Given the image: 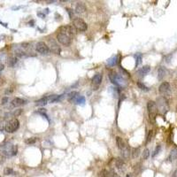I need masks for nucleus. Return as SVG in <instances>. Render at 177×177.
<instances>
[{
    "label": "nucleus",
    "mask_w": 177,
    "mask_h": 177,
    "mask_svg": "<svg viewBox=\"0 0 177 177\" xmlns=\"http://www.w3.org/2000/svg\"><path fill=\"white\" fill-rule=\"evenodd\" d=\"M74 33H75V29L73 26H63L57 34V41L62 45L68 46L72 43Z\"/></svg>",
    "instance_id": "f257e3e1"
},
{
    "label": "nucleus",
    "mask_w": 177,
    "mask_h": 177,
    "mask_svg": "<svg viewBox=\"0 0 177 177\" xmlns=\"http://www.w3.org/2000/svg\"><path fill=\"white\" fill-rule=\"evenodd\" d=\"M109 79L112 81V83H114V85L118 87H124L126 85V80L120 74L114 71L109 73Z\"/></svg>",
    "instance_id": "f03ea898"
},
{
    "label": "nucleus",
    "mask_w": 177,
    "mask_h": 177,
    "mask_svg": "<svg viewBox=\"0 0 177 177\" xmlns=\"http://www.w3.org/2000/svg\"><path fill=\"white\" fill-rule=\"evenodd\" d=\"M18 146L15 144H6L2 148V153L6 157H13L17 154Z\"/></svg>",
    "instance_id": "7ed1b4c3"
},
{
    "label": "nucleus",
    "mask_w": 177,
    "mask_h": 177,
    "mask_svg": "<svg viewBox=\"0 0 177 177\" xmlns=\"http://www.w3.org/2000/svg\"><path fill=\"white\" fill-rule=\"evenodd\" d=\"M20 128V122L17 119H13L5 124V129L8 133H13Z\"/></svg>",
    "instance_id": "20e7f679"
},
{
    "label": "nucleus",
    "mask_w": 177,
    "mask_h": 177,
    "mask_svg": "<svg viewBox=\"0 0 177 177\" xmlns=\"http://www.w3.org/2000/svg\"><path fill=\"white\" fill-rule=\"evenodd\" d=\"M73 27H74V29H77L81 32L86 31L88 29L86 22L80 18H76L73 21Z\"/></svg>",
    "instance_id": "39448f33"
},
{
    "label": "nucleus",
    "mask_w": 177,
    "mask_h": 177,
    "mask_svg": "<svg viewBox=\"0 0 177 177\" xmlns=\"http://www.w3.org/2000/svg\"><path fill=\"white\" fill-rule=\"evenodd\" d=\"M147 110L151 122H153V120L157 114V104L153 101H149L147 104Z\"/></svg>",
    "instance_id": "423d86ee"
},
{
    "label": "nucleus",
    "mask_w": 177,
    "mask_h": 177,
    "mask_svg": "<svg viewBox=\"0 0 177 177\" xmlns=\"http://www.w3.org/2000/svg\"><path fill=\"white\" fill-rule=\"evenodd\" d=\"M35 51L40 53V54H43V55H45V54H48L49 51H50V49H49V46L46 44L45 43L43 42H38L35 45Z\"/></svg>",
    "instance_id": "0eeeda50"
},
{
    "label": "nucleus",
    "mask_w": 177,
    "mask_h": 177,
    "mask_svg": "<svg viewBox=\"0 0 177 177\" xmlns=\"http://www.w3.org/2000/svg\"><path fill=\"white\" fill-rule=\"evenodd\" d=\"M102 78H103V76H102L101 73H97L93 76V78L91 80V85H92V89L94 90L98 89L99 85L101 84Z\"/></svg>",
    "instance_id": "6e6552de"
},
{
    "label": "nucleus",
    "mask_w": 177,
    "mask_h": 177,
    "mask_svg": "<svg viewBox=\"0 0 177 177\" xmlns=\"http://www.w3.org/2000/svg\"><path fill=\"white\" fill-rule=\"evenodd\" d=\"M158 107L162 113H166L167 111V101L165 98H160L158 99Z\"/></svg>",
    "instance_id": "1a4fd4ad"
},
{
    "label": "nucleus",
    "mask_w": 177,
    "mask_h": 177,
    "mask_svg": "<svg viewBox=\"0 0 177 177\" xmlns=\"http://www.w3.org/2000/svg\"><path fill=\"white\" fill-rule=\"evenodd\" d=\"M170 89L171 88H170L169 83L165 81V82H162L161 84H160V86L159 88V91H160V94H162V95H166V94H169V93H170Z\"/></svg>",
    "instance_id": "9d476101"
},
{
    "label": "nucleus",
    "mask_w": 177,
    "mask_h": 177,
    "mask_svg": "<svg viewBox=\"0 0 177 177\" xmlns=\"http://www.w3.org/2000/svg\"><path fill=\"white\" fill-rule=\"evenodd\" d=\"M26 104H27V101L22 99V98H15L12 101V106L14 107H19V106H24Z\"/></svg>",
    "instance_id": "9b49d317"
},
{
    "label": "nucleus",
    "mask_w": 177,
    "mask_h": 177,
    "mask_svg": "<svg viewBox=\"0 0 177 177\" xmlns=\"http://www.w3.org/2000/svg\"><path fill=\"white\" fill-rule=\"evenodd\" d=\"M50 103V98H49V96L48 97H43L41 99L35 101V106H43L45 105H47Z\"/></svg>",
    "instance_id": "f8f14e48"
},
{
    "label": "nucleus",
    "mask_w": 177,
    "mask_h": 177,
    "mask_svg": "<svg viewBox=\"0 0 177 177\" xmlns=\"http://www.w3.org/2000/svg\"><path fill=\"white\" fill-rule=\"evenodd\" d=\"M79 97H80V95H79L78 92H76V91H72V92H70L69 94H68L67 99H68L69 102H71V103H74V102H75V100H76Z\"/></svg>",
    "instance_id": "ddd939ff"
},
{
    "label": "nucleus",
    "mask_w": 177,
    "mask_h": 177,
    "mask_svg": "<svg viewBox=\"0 0 177 177\" xmlns=\"http://www.w3.org/2000/svg\"><path fill=\"white\" fill-rule=\"evenodd\" d=\"M150 70H151V67H149V66H145V67H143L142 68H140L139 69L137 72H136V74L137 75H139V76H144V75H146V74L150 72Z\"/></svg>",
    "instance_id": "4468645a"
},
{
    "label": "nucleus",
    "mask_w": 177,
    "mask_h": 177,
    "mask_svg": "<svg viewBox=\"0 0 177 177\" xmlns=\"http://www.w3.org/2000/svg\"><path fill=\"white\" fill-rule=\"evenodd\" d=\"M116 144H117V147L120 149V151L123 150L125 147H127L124 140H123L122 137H120V136H117V137H116Z\"/></svg>",
    "instance_id": "2eb2a0df"
},
{
    "label": "nucleus",
    "mask_w": 177,
    "mask_h": 177,
    "mask_svg": "<svg viewBox=\"0 0 177 177\" xmlns=\"http://www.w3.org/2000/svg\"><path fill=\"white\" fill-rule=\"evenodd\" d=\"M86 11V6L83 3H78L75 6V13H82Z\"/></svg>",
    "instance_id": "dca6fc26"
},
{
    "label": "nucleus",
    "mask_w": 177,
    "mask_h": 177,
    "mask_svg": "<svg viewBox=\"0 0 177 177\" xmlns=\"http://www.w3.org/2000/svg\"><path fill=\"white\" fill-rule=\"evenodd\" d=\"M166 75V69L164 67H160L158 70V78L159 80H162Z\"/></svg>",
    "instance_id": "f3484780"
},
{
    "label": "nucleus",
    "mask_w": 177,
    "mask_h": 177,
    "mask_svg": "<svg viewBox=\"0 0 177 177\" xmlns=\"http://www.w3.org/2000/svg\"><path fill=\"white\" fill-rule=\"evenodd\" d=\"M177 159V148H174L172 150V152H170L169 154V157H168V161H174Z\"/></svg>",
    "instance_id": "a211bd4d"
},
{
    "label": "nucleus",
    "mask_w": 177,
    "mask_h": 177,
    "mask_svg": "<svg viewBox=\"0 0 177 177\" xmlns=\"http://www.w3.org/2000/svg\"><path fill=\"white\" fill-rule=\"evenodd\" d=\"M120 155H122V157L123 158V159H128V158L129 157L130 155V152H129V149L128 147H125L123 150L120 151Z\"/></svg>",
    "instance_id": "6ab92c4d"
},
{
    "label": "nucleus",
    "mask_w": 177,
    "mask_h": 177,
    "mask_svg": "<svg viewBox=\"0 0 177 177\" xmlns=\"http://www.w3.org/2000/svg\"><path fill=\"white\" fill-rule=\"evenodd\" d=\"M116 63H117V57L116 56H114V57H112L111 59H109L107 60V65L109 67H114Z\"/></svg>",
    "instance_id": "aec40b11"
},
{
    "label": "nucleus",
    "mask_w": 177,
    "mask_h": 177,
    "mask_svg": "<svg viewBox=\"0 0 177 177\" xmlns=\"http://www.w3.org/2000/svg\"><path fill=\"white\" fill-rule=\"evenodd\" d=\"M18 62V59L16 57H13V58H11L10 59L8 60V66L10 67H13L15 65L17 64Z\"/></svg>",
    "instance_id": "412c9836"
},
{
    "label": "nucleus",
    "mask_w": 177,
    "mask_h": 177,
    "mask_svg": "<svg viewBox=\"0 0 177 177\" xmlns=\"http://www.w3.org/2000/svg\"><path fill=\"white\" fill-rule=\"evenodd\" d=\"M115 166H116V167H117L118 169H120V168H122V167L124 166V161H123V160H122V159H117L116 161H115Z\"/></svg>",
    "instance_id": "4be33fe9"
},
{
    "label": "nucleus",
    "mask_w": 177,
    "mask_h": 177,
    "mask_svg": "<svg viewBox=\"0 0 177 177\" xmlns=\"http://www.w3.org/2000/svg\"><path fill=\"white\" fill-rule=\"evenodd\" d=\"M74 103L77 104V105H84V103H85V98L82 97V96H80V97L75 100V102H74Z\"/></svg>",
    "instance_id": "5701e85b"
},
{
    "label": "nucleus",
    "mask_w": 177,
    "mask_h": 177,
    "mask_svg": "<svg viewBox=\"0 0 177 177\" xmlns=\"http://www.w3.org/2000/svg\"><path fill=\"white\" fill-rule=\"evenodd\" d=\"M98 176L99 177H111V174H109V172L106 169L100 171V173L98 174Z\"/></svg>",
    "instance_id": "b1692460"
},
{
    "label": "nucleus",
    "mask_w": 177,
    "mask_h": 177,
    "mask_svg": "<svg viewBox=\"0 0 177 177\" xmlns=\"http://www.w3.org/2000/svg\"><path fill=\"white\" fill-rule=\"evenodd\" d=\"M136 67H138V65H140L142 62V55L141 54H136Z\"/></svg>",
    "instance_id": "393cba45"
},
{
    "label": "nucleus",
    "mask_w": 177,
    "mask_h": 177,
    "mask_svg": "<svg viewBox=\"0 0 177 177\" xmlns=\"http://www.w3.org/2000/svg\"><path fill=\"white\" fill-rule=\"evenodd\" d=\"M36 142V138L35 137H30V138H27V140H25V143L27 144H33Z\"/></svg>",
    "instance_id": "a878e982"
},
{
    "label": "nucleus",
    "mask_w": 177,
    "mask_h": 177,
    "mask_svg": "<svg viewBox=\"0 0 177 177\" xmlns=\"http://www.w3.org/2000/svg\"><path fill=\"white\" fill-rule=\"evenodd\" d=\"M160 150H161V146L160 145H157V147L155 148V150H154V152L152 153V158L156 157L158 154H159L160 152Z\"/></svg>",
    "instance_id": "bb28decb"
},
{
    "label": "nucleus",
    "mask_w": 177,
    "mask_h": 177,
    "mask_svg": "<svg viewBox=\"0 0 177 177\" xmlns=\"http://www.w3.org/2000/svg\"><path fill=\"white\" fill-rule=\"evenodd\" d=\"M137 86H138V88L139 89H141L142 90H144V91H148L149 90V89L144 84V83L143 82H140V81H138L137 82Z\"/></svg>",
    "instance_id": "cd10ccee"
},
{
    "label": "nucleus",
    "mask_w": 177,
    "mask_h": 177,
    "mask_svg": "<svg viewBox=\"0 0 177 177\" xmlns=\"http://www.w3.org/2000/svg\"><path fill=\"white\" fill-rule=\"evenodd\" d=\"M13 173V170L11 168V167H5V168L4 169V174L5 175H10Z\"/></svg>",
    "instance_id": "c85d7f7f"
},
{
    "label": "nucleus",
    "mask_w": 177,
    "mask_h": 177,
    "mask_svg": "<svg viewBox=\"0 0 177 177\" xmlns=\"http://www.w3.org/2000/svg\"><path fill=\"white\" fill-rule=\"evenodd\" d=\"M149 156H150V152H149L148 149H145V150L144 151V152H143V159L147 160L149 158Z\"/></svg>",
    "instance_id": "c756f323"
},
{
    "label": "nucleus",
    "mask_w": 177,
    "mask_h": 177,
    "mask_svg": "<svg viewBox=\"0 0 177 177\" xmlns=\"http://www.w3.org/2000/svg\"><path fill=\"white\" fill-rule=\"evenodd\" d=\"M152 136H153V131H152V130H150V131H149V133H148V136H147V139H146V143H147V144L152 140Z\"/></svg>",
    "instance_id": "7c9ffc66"
},
{
    "label": "nucleus",
    "mask_w": 177,
    "mask_h": 177,
    "mask_svg": "<svg viewBox=\"0 0 177 177\" xmlns=\"http://www.w3.org/2000/svg\"><path fill=\"white\" fill-rule=\"evenodd\" d=\"M139 153H140V148H136L134 150V152H132L133 158H137L139 156Z\"/></svg>",
    "instance_id": "2f4dec72"
},
{
    "label": "nucleus",
    "mask_w": 177,
    "mask_h": 177,
    "mask_svg": "<svg viewBox=\"0 0 177 177\" xmlns=\"http://www.w3.org/2000/svg\"><path fill=\"white\" fill-rule=\"evenodd\" d=\"M5 58H6V55H5V52H0V61L4 60Z\"/></svg>",
    "instance_id": "473e14b6"
},
{
    "label": "nucleus",
    "mask_w": 177,
    "mask_h": 177,
    "mask_svg": "<svg viewBox=\"0 0 177 177\" xmlns=\"http://www.w3.org/2000/svg\"><path fill=\"white\" fill-rule=\"evenodd\" d=\"M67 13L69 14L70 18H71V19H73V12L71 10V9H68V8H67Z\"/></svg>",
    "instance_id": "72a5a7b5"
},
{
    "label": "nucleus",
    "mask_w": 177,
    "mask_h": 177,
    "mask_svg": "<svg viewBox=\"0 0 177 177\" xmlns=\"http://www.w3.org/2000/svg\"><path fill=\"white\" fill-rule=\"evenodd\" d=\"M7 101H8V98H3V99H2V105H5L6 103H7Z\"/></svg>",
    "instance_id": "f704fd0d"
},
{
    "label": "nucleus",
    "mask_w": 177,
    "mask_h": 177,
    "mask_svg": "<svg viewBox=\"0 0 177 177\" xmlns=\"http://www.w3.org/2000/svg\"><path fill=\"white\" fill-rule=\"evenodd\" d=\"M111 177H120V175L117 173L113 172V173H112V174H111Z\"/></svg>",
    "instance_id": "c9c22d12"
},
{
    "label": "nucleus",
    "mask_w": 177,
    "mask_h": 177,
    "mask_svg": "<svg viewBox=\"0 0 177 177\" xmlns=\"http://www.w3.org/2000/svg\"><path fill=\"white\" fill-rule=\"evenodd\" d=\"M21 110H18V111H16L15 113H14V115L17 116V115H19V114H21Z\"/></svg>",
    "instance_id": "e433bc0d"
},
{
    "label": "nucleus",
    "mask_w": 177,
    "mask_h": 177,
    "mask_svg": "<svg viewBox=\"0 0 177 177\" xmlns=\"http://www.w3.org/2000/svg\"><path fill=\"white\" fill-rule=\"evenodd\" d=\"M4 67H5L4 65H3V64H0V72H1V71L4 69Z\"/></svg>",
    "instance_id": "4c0bfd02"
},
{
    "label": "nucleus",
    "mask_w": 177,
    "mask_h": 177,
    "mask_svg": "<svg viewBox=\"0 0 177 177\" xmlns=\"http://www.w3.org/2000/svg\"><path fill=\"white\" fill-rule=\"evenodd\" d=\"M173 176H174V177H177V169H176V170L174 171V173Z\"/></svg>",
    "instance_id": "58836bf2"
},
{
    "label": "nucleus",
    "mask_w": 177,
    "mask_h": 177,
    "mask_svg": "<svg viewBox=\"0 0 177 177\" xmlns=\"http://www.w3.org/2000/svg\"><path fill=\"white\" fill-rule=\"evenodd\" d=\"M0 23H1V24H2V25H3L4 27H7V24H5V23H3V22H2L1 21H0Z\"/></svg>",
    "instance_id": "ea45409f"
},
{
    "label": "nucleus",
    "mask_w": 177,
    "mask_h": 177,
    "mask_svg": "<svg viewBox=\"0 0 177 177\" xmlns=\"http://www.w3.org/2000/svg\"><path fill=\"white\" fill-rule=\"evenodd\" d=\"M126 177H133V176H132L131 174H128L126 175Z\"/></svg>",
    "instance_id": "a19ab883"
},
{
    "label": "nucleus",
    "mask_w": 177,
    "mask_h": 177,
    "mask_svg": "<svg viewBox=\"0 0 177 177\" xmlns=\"http://www.w3.org/2000/svg\"><path fill=\"white\" fill-rule=\"evenodd\" d=\"M0 76H1V72H0Z\"/></svg>",
    "instance_id": "79ce46f5"
},
{
    "label": "nucleus",
    "mask_w": 177,
    "mask_h": 177,
    "mask_svg": "<svg viewBox=\"0 0 177 177\" xmlns=\"http://www.w3.org/2000/svg\"><path fill=\"white\" fill-rule=\"evenodd\" d=\"M0 177H1V176H0Z\"/></svg>",
    "instance_id": "37998d69"
}]
</instances>
